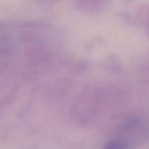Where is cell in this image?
<instances>
[{
	"label": "cell",
	"mask_w": 149,
	"mask_h": 149,
	"mask_svg": "<svg viewBox=\"0 0 149 149\" xmlns=\"http://www.w3.org/2000/svg\"><path fill=\"white\" fill-rule=\"evenodd\" d=\"M133 146L125 138L117 137L104 143L103 149H132Z\"/></svg>",
	"instance_id": "5b68a950"
},
{
	"label": "cell",
	"mask_w": 149,
	"mask_h": 149,
	"mask_svg": "<svg viewBox=\"0 0 149 149\" xmlns=\"http://www.w3.org/2000/svg\"><path fill=\"white\" fill-rule=\"evenodd\" d=\"M106 109L101 85H90L81 90L70 102V118L81 126L91 125L103 110Z\"/></svg>",
	"instance_id": "6da1fadb"
},
{
	"label": "cell",
	"mask_w": 149,
	"mask_h": 149,
	"mask_svg": "<svg viewBox=\"0 0 149 149\" xmlns=\"http://www.w3.org/2000/svg\"><path fill=\"white\" fill-rule=\"evenodd\" d=\"M135 19L136 22L145 29L149 36V6L146 5L139 6L136 12Z\"/></svg>",
	"instance_id": "277c9868"
},
{
	"label": "cell",
	"mask_w": 149,
	"mask_h": 149,
	"mask_svg": "<svg viewBox=\"0 0 149 149\" xmlns=\"http://www.w3.org/2000/svg\"><path fill=\"white\" fill-rule=\"evenodd\" d=\"M127 1H129V0H127Z\"/></svg>",
	"instance_id": "9c48e42d"
},
{
	"label": "cell",
	"mask_w": 149,
	"mask_h": 149,
	"mask_svg": "<svg viewBox=\"0 0 149 149\" xmlns=\"http://www.w3.org/2000/svg\"><path fill=\"white\" fill-rule=\"evenodd\" d=\"M141 71L146 74L149 76V58H147L146 60H145L142 64H141V68H140Z\"/></svg>",
	"instance_id": "52a82bcc"
},
{
	"label": "cell",
	"mask_w": 149,
	"mask_h": 149,
	"mask_svg": "<svg viewBox=\"0 0 149 149\" xmlns=\"http://www.w3.org/2000/svg\"><path fill=\"white\" fill-rule=\"evenodd\" d=\"M74 83L69 77H62L55 81L49 88L48 96L51 101L58 103L65 99L72 91Z\"/></svg>",
	"instance_id": "7a4b0ae2"
},
{
	"label": "cell",
	"mask_w": 149,
	"mask_h": 149,
	"mask_svg": "<svg viewBox=\"0 0 149 149\" xmlns=\"http://www.w3.org/2000/svg\"><path fill=\"white\" fill-rule=\"evenodd\" d=\"M35 1H38L40 3H53V2L59 1V0H35Z\"/></svg>",
	"instance_id": "ba28073f"
},
{
	"label": "cell",
	"mask_w": 149,
	"mask_h": 149,
	"mask_svg": "<svg viewBox=\"0 0 149 149\" xmlns=\"http://www.w3.org/2000/svg\"><path fill=\"white\" fill-rule=\"evenodd\" d=\"M103 67L105 70L111 73H119L121 70V62L118 60V58L111 55L107 57L104 62H103Z\"/></svg>",
	"instance_id": "8992f818"
},
{
	"label": "cell",
	"mask_w": 149,
	"mask_h": 149,
	"mask_svg": "<svg viewBox=\"0 0 149 149\" xmlns=\"http://www.w3.org/2000/svg\"><path fill=\"white\" fill-rule=\"evenodd\" d=\"M111 0H74L76 7L86 13H98L107 7Z\"/></svg>",
	"instance_id": "3957f363"
}]
</instances>
